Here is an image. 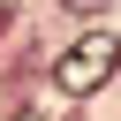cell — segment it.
Masks as SVG:
<instances>
[{
	"instance_id": "1",
	"label": "cell",
	"mask_w": 121,
	"mask_h": 121,
	"mask_svg": "<svg viewBox=\"0 0 121 121\" xmlns=\"http://www.w3.org/2000/svg\"><path fill=\"white\" fill-rule=\"evenodd\" d=\"M121 68V38L113 30H83L60 60H53V91H68V98H91L106 76Z\"/></svg>"
},
{
	"instance_id": "2",
	"label": "cell",
	"mask_w": 121,
	"mask_h": 121,
	"mask_svg": "<svg viewBox=\"0 0 121 121\" xmlns=\"http://www.w3.org/2000/svg\"><path fill=\"white\" fill-rule=\"evenodd\" d=\"M113 0H68V15H106Z\"/></svg>"
},
{
	"instance_id": "3",
	"label": "cell",
	"mask_w": 121,
	"mask_h": 121,
	"mask_svg": "<svg viewBox=\"0 0 121 121\" xmlns=\"http://www.w3.org/2000/svg\"><path fill=\"white\" fill-rule=\"evenodd\" d=\"M15 121H60V113H53V106H23Z\"/></svg>"
}]
</instances>
